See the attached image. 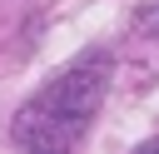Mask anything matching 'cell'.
<instances>
[{
	"label": "cell",
	"instance_id": "cell-1",
	"mask_svg": "<svg viewBox=\"0 0 159 154\" xmlns=\"http://www.w3.org/2000/svg\"><path fill=\"white\" fill-rule=\"evenodd\" d=\"M109 84V60L89 55L80 65H70L60 79H50L10 124L15 154H70L75 139L84 134V124L94 119L99 99Z\"/></svg>",
	"mask_w": 159,
	"mask_h": 154
},
{
	"label": "cell",
	"instance_id": "cell-2",
	"mask_svg": "<svg viewBox=\"0 0 159 154\" xmlns=\"http://www.w3.org/2000/svg\"><path fill=\"white\" fill-rule=\"evenodd\" d=\"M134 154H159V134H154V139H149V144H139V149H134Z\"/></svg>",
	"mask_w": 159,
	"mask_h": 154
}]
</instances>
